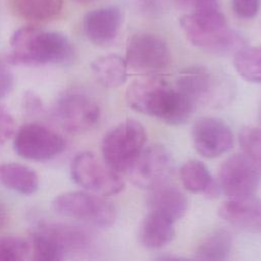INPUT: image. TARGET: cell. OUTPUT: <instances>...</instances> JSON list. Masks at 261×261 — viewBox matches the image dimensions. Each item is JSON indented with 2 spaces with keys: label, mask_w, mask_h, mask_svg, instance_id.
Masks as SVG:
<instances>
[{
  "label": "cell",
  "mask_w": 261,
  "mask_h": 261,
  "mask_svg": "<svg viewBox=\"0 0 261 261\" xmlns=\"http://www.w3.org/2000/svg\"><path fill=\"white\" fill-rule=\"evenodd\" d=\"M125 98L132 109L173 125L186 122L196 106L176 86L159 77L135 81L127 88Z\"/></svg>",
  "instance_id": "6da1fadb"
},
{
  "label": "cell",
  "mask_w": 261,
  "mask_h": 261,
  "mask_svg": "<svg viewBox=\"0 0 261 261\" xmlns=\"http://www.w3.org/2000/svg\"><path fill=\"white\" fill-rule=\"evenodd\" d=\"M10 47L14 63L67 64L74 58L73 45L65 35L32 25L16 30L10 38Z\"/></svg>",
  "instance_id": "7a4b0ae2"
},
{
  "label": "cell",
  "mask_w": 261,
  "mask_h": 261,
  "mask_svg": "<svg viewBox=\"0 0 261 261\" xmlns=\"http://www.w3.org/2000/svg\"><path fill=\"white\" fill-rule=\"evenodd\" d=\"M180 27L197 48L215 55L236 54L245 47V39L231 30L221 11H194L182 15Z\"/></svg>",
  "instance_id": "3957f363"
},
{
  "label": "cell",
  "mask_w": 261,
  "mask_h": 261,
  "mask_svg": "<svg viewBox=\"0 0 261 261\" xmlns=\"http://www.w3.org/2000/svg\"><path fill=\"white\" fill-rule=\"evenodd\" d=\"M175 86L195 105L221 107L228 104L233 96V83L224 73L205 66H191L177 76Z\"/></svg>",
  "instance_id": "277c9868"
},
{
  "label": "cell",
  "mask_w": 261,
  "mask_h": 261,
  "mask_svg": "<svg viewBox=\"0 0 261 261\" xmlns=\"http://www.w3.org/2000/svg\"><path fill=\"white\" fill-rule=\"evenodd\" d=\"M146 141V130L139 121L127 119L120 122L109 129L102 140L103 160L116 172H127Z\"/></svg>",
  "instance_id": "5b68a950"
},
{
  "label": "cell",
  "mask_w": 261,
  "mask_h": 261,
  "mask_svg": "<svg viewBox=\"0 0 261 261\" xmlns=\"http://www.w3.org/2000/svg\"><path fill=\"white\" fill-rule=\"evenodd\" d=\"M52 206L59 215L95 227L107 228L116 219L113 205L94 193L64 192L54 198Z\"/></svg>",
  "instance_id": "8992f818"
},
{
  "label": "cell",
  "mask_w": 261,
  "mask_h": 261,
  "mask_svg": "<svg viewBox=\"0 0 261 261\" xmlns=\"http://www.w3.org/2000/svg\"><path fill=\"white\" fill-rule=\"evenodd\" d=\"M70 173L76 185L100 196L118 194L124 187L120 173L89 151L81 152L72 159Z\"/></svg>",
  "instance_id": "52a82bcc"
},
{
  "label": "cell",
  "mask_w": 261,
  "mask_h": 261,
  "mask_svg": "<svg viewBox=\"0 0 261 261\" xmlns=\"http://www.w3.org/2000/svg\"><path fill=\"white\" fill-rule=\"evenodd\" d=\"M261 182V169L247 155L228 157L219 169V186L229 199L254 196Z\"/></svg>",
  "instance_id": "ba28073f"
},
{
  "label": "cell",
  "mask_w": 261,
  "mask_h": 261,
  "mask_svg": "<svg viewBox=\"0 0 261 261\" xmlns=\"http://www.w3.org/2000/svg\"><path fill=\"white\" fill-rule=\"evenodd\" d=\"M14 151L21 158L45 161L59 155L65 148L63 138L56 132L39 123H27L15 134Z\"/></svg>",
  "instance_id": "9c48e42d"
},
{
  "label": "cell",
  "mask_w": 261,
  "mask_h": 261,
  "mask_svg": "<svg viewBox=\"0 0 261 261\" xmlns=\"http://www.w3.org/2000/svg\"><path fill=\"white\" fill-rule=\"evenodd\" d=\"M170 51L165 41L157 35H134L126 47L125 61L129 68L141 73H154L170 63Z\"/></svg>",
  "instance_id": "30bf717a"
},
{
  "label": "cell",
  "mask_w": 261,
  "mask_h": 261,
  "mask_svg": "<svg viewBox=\"0 0 261 261\" xmlns=\"http://www.w3.org/2000/svg\"><path fill=\"white\" fill-rule=\"evenodd\" d=\"M173 160L167 149L159 144L144 148L128 169L130 181L143 189H154L171 176Z\"/></svg>",
  "instance_id": "8fae6325"
},
{
  "label": "cell",
  "mask_w": 261,
  "mask_h": 261,
  "mask_svg": "<svg viewBox=\"0 0 261 261\" xmlns=\"http://www.w3.org/2000/svg\"><path fill=\"white\" fill-rule=\"evenodd\" d=\"M55 116L60 125L70 134H83L99 121L100 109L90 97L71 93L62 96L56 103Z\"/></svg>",
  "instance_id": "7c38bea8"
},
{
  "label": "cell",
  "mask_w": 261,
  "mask_h": 261,
  "mask_svg": "<svg viewBox=\"0 0 261 261\" xmlns=\"http://www.w3.org/2000/svg\"><path fill=\"white\" fill-rule=\"evenodd\" d=\"M193 145L206 158H215L226 153L233 144L229 126L216 117L199 118L192 129Z\"/></svg>",
  "instance_id": "4fadbf2b"
},
{
  "label": "cell",
  "mask_w": 261,
  "mask_h": 261,
  "mask_svg": "<svg viewBox=\"0 0 261 261\" xmlns=\"http://www.w3.org/2000/svg\"><path fill=\"white\" fill-rule=\"evenodd\" d=\"M122 22L118 7L107 6L89 11L83 20V29L90 42L98 46L111 43L117 36Z\"/></svg>",
  "instance_id": "5bb4252c"
},
{
  "label": "cell",
  "mask_w": 261,
  "mask_h": 261,
  "mask_svg": "<svg viewBox=\"0 0 261 261\" xmlns=\"http://www.w3.org/2000/svg\"><path fill=\"white\" fill-rule=\"evenodd\" d=\"M218 213L230 224L248 230H261V199L254 196L229 199L222 203Z\"/></svg>",
  "instance_id": "9a60e30c"
},
{
  "label": "cell",
  "mask_w": 261,
  "mask_h": 261,
  "mask_svg": "<svg viewBox=\"0 0 261 261\" xmlns=\"http://www.w3.org/2000/svg\"><path fill=\"white\" fill-rule=\"evenodd\" d=\"M150 211L166 215L173 221L181 218L188 209V199L181 191L169 185L151 189L147 200Z\"/></svg>",
  "instance_id": "2e32d148"
},
{
  "label": "cell",
  "mask_w": 261,
  "mask_h": 261,
  "mask_svg": "<svg viewBox=\"0 0 261 261\" xmlns=\"http://www.w3.org/2000/svg\"><path fill=\"white\" fill-rule=\"evenodd\" d=\"M174 221L164 214L150 211L140 227L139 239L148 249H160L174 238Z\"/></svg>",
  "instance_id": "e0dca14e"
},
{
  "label": "cell",
  "mask_w": 261,
  "mask_h": 261,
  "mask_svg": "<svg viewBox=\"0 0 261 261\" xmlns=\"http://www.w3.org/2000/svg\"><path fill=\"white\" fill-rule=\"evenodd\" d=\"M0 182L21 195L34 194L39 188V177L35 170L14 162L0 164Z\"/></svg>",
  "instance_id": "ac0fdd59"
},
{
  "label": "cell",
  "mask_w": 261,
  "mask_h": 261,
  "mask_svg": "<svg viewBox=\"0 0 261 261\" xmlns=\"http://www.w3.org/2000/svg\"><path fill=\"white\" fill-rule=\"evenodd\" d=\"M91 69L97 81L107 88L120 87L127 77L126 61L116 54L96 58L91 63Z\"/></svg>",
  "instance_id": "d6986e66"
},
{
  "label": "cell",
  "mask_w": 261,
  "mask_h": 261,
  "mask_svg": "<svg viewBox=\"0 0 261 261\" xmlns=\"http://www.w3.org/2000/svg\"><path fill=\"white\" fill-rule=\"evenodd\" d=\"M42 231L53 238L65 252L85 251L90 248L92 238L85 229L60 223H46L39 227Z\"/></svg>",
  "instance_id": "ffe728a7"
},
{
  "label": "cell",
  "mask_w": 261,
  "mask_h": 261,
  "mask_svg": "<svg viewBox=\"0 0 261 261\" xmlns=\"http://www.w3.org/2000/svg\"><path fill=\"white\" fill-rule=\"evenodd\" d=\"M181 182L191 193H204L214 196L217 192L213 177L204 163L193 159L187 161L179 171Z\"/></svg>",
  "instance_id": "44dd1931"
},
{
  "label": "cell",
  "mask_w": 261,
  "mask_h": 261,
  "mask_svg": "<svg viewBox=\"0 0 261 261\" xmlns=\"http://www.w3.org/2000/svg\"><path fill=\"white\" fill-rule=\"evenodd\" d=\"M11 4L16 15L36 22L54 19L63 7L62 0H12Z\"/></svg>",
  "instance_id": "7402d4cb"
},
{
  "label": "cell",
  "mask_w": 261,
  "mask_h": 261,
  "mask_svg": "<svg viewBox=\"0 0 261 261\" xmlns=\"http://www.w3.org/2000/svg\"><path fill=\"white\" fill-rule=\"evenodd\" d=\"M232 248L231 234L225 229H216L209 233L198 246L196 258L200 260L220 261L228 258Z\"/></svg>",
  "instance_id": "603a6c76"
},
{
  "label": "cell",
  "mask_w": 261,
  "mask_h": 261,
  "mask_svg": "<svg viewBox=\"0 0 261 261\" xmlns=\"http://www.w3.org/2000/svg\"><path fill=\"white\" fill-rule=\"evenodd\" d=\"M233 65L245 80L261 83V46L244 47L234 54Z\"/></svg>",
  "instance_id": "cb8c5ba5"
},
{
  "label": "cell",
  "mask_w": 261,
  "mask_h": 261,
  "mask_svg": "<svg viewBox=\"0 0 261 261\" xmlns=\"http://www.w3.org/2000/svg\"><path fill=\"white\" fill-rule=\"evenodd\" d=\"M31 254L34 259L42 261L61 260L65 256L64 249L49 234L38 229L32 237Z\"/></svg>",
  "instance_id": "d4e9b609"
},
{
  "label": "cell",
  "mask_w": 261,
  "mask_h": 261,
  "mask_svg": "<svg viewBox=\"0 0 261 261\" xmlns=\"http://www.w3.org/2000/svg\"><path fill=\"white\" fill-rule=\"evenodd\" d=\"M31 255V244L19 237L0 239V261L24 260Z\"/></svg>",
  "instance_id": "484cf974"
},
{
  "label": "cell",
  "mask_w": 261,
  "mask_h": 261,
  "mask_svg": "<svg viewBox=\"0 0 261 261\" xmlns=\"http://www.w3.org/2000/svg\"><path fill=\"white\" fill-rule=\"evenodd\" d=\"M240 145L244 154L261 169V128H243L240 133Z\"/></svg>",
  "instance_id": "4316f807"
},
{
  "label": "cell",
  "mask_w": 261,
  "mask_h": 261,
  "mask_svg": "<svg viewBox=\"0 0 261 261\" xmlns=\"http://www.w3.org/2000/svg\"><path fill=\"white\" fill-rule=\"evenodd\" d=\"M261 0H231L233 12L241 18L254 17L260 8Z\"/></svg>",
  "instance_id": "83f0119b"
},
{
  "label": "cell",
  "mask_w": 261,
  "mask_h": 261,
  "mask_svg": "<svg viewBox=\"0 0 261 261\" xmlns=\"http://www.w3.org/2000/svg\"><path fill=\"white\" fill-rule=\"evenodd\" d=\"M15 133V121L4 105H0V144L6 143Z\"/></svg>",
  "instance_id": "f1b7e54d"
},
{
  "label": "cell",
  "mask_w": 261,
  "mask_h": 261,
  "mask_svg": "<svg viewBox=\"0 0 261 261\" xmlns=\"http://www.w3.org/2000/svg\"><path fill=\"white\" fill-rule=\"evenodd\" d=\"M13 74L9 67L0 59V101L4 99L13 88Z\"/></svg>",
  "instance_id": "f546056e"
},
{
  "label": "cell",
  "mask_w": 261,
  "mask_h": 261,
  "mask_svg": "<svg viewBox=\"0 0 261 261\" xmlns=\"http://www.w3.org/2000/svg\"><path fill=\"white\" fill-rule=\"evenodd\" d=\"M195 11H213L218 10V0H193Z\"/></svg>",
  "instance_id": "4dcf8cb0"
},
{
  "label": "cell",
  "mask_w": 261,
  "mask_h": 261,
  "mask_svg": "<svg viewBox=\"0 0 261 261\" xmlns=\"http://www.w3.org/2000/svg\"><path fill=\"white\" fill-rule=\"evenodd\" d=\"M30 96H25V100H27V108L28 109H33V110H36V109H39L40 106H41V102L40 100L38 99V97H36L33 93H30L29 94Z\"/></svg>",
  "instance_id": "1f68e13d"
},
{
  "label": "cell",
  "mask_w": 261,
  "mask_h": 261,
  "mask_svg": "<svg viewBox=\"0 0 261 261\" xmlns=\"http://www.w3.org/2000/svg\"><path fill=\"white\" fill-rule=\"evenodd\" d=\"M7 220H8L7 210L5 206L0 202V229H2L5 226Z\"/></svg>",
  "instance_id": "d6a6232c"
},
{
  "label": "cell",
  "mask_w": 261,
  "mask_h": 261,
  "mask_svg": "<svg viewBox=\"0 0 261 261\" xmlns=\"http://www.w3.org/2000/svg\"><path fill=\"white\" fill-rule=\"evenodd\" d=\"M74 1L77 3H81V4H88V3L93 2L94 0H74Z\"/></svg>",
  "instance_id": "836d02e7"
},
{
  "label": "cell",
  "mask_w": 261,
  "mask_h": 261,
  "mask_svg": "<svg viewBox=\"0 0 261 261\" xmlns=\"http://www.w3.org/2000/svg\"><path fill=\"white\" fill-rule=\"evenodd\" d=\"M179 4H181V5H187V4H189L191 1H193V0H176Z\"/></svg>",
  "instance_id": "e575fe53"
}]
</instances>
